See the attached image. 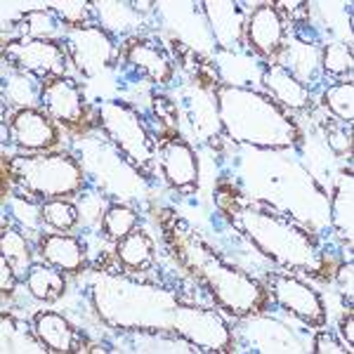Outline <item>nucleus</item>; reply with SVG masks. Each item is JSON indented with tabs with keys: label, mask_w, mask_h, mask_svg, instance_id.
Here are the masks:
<instances>
[{
	"label": "nucleus",
	"mask_w": 354,
	"mask_h": 354,
	"mask_svg": "<svg viewBox=\"0 0 354 354\" xmlns=\"http://www.w3.org/2000/svg\"><path fill=\"white\" fill-rule=\"evenodd\" d=\"M215 208L232 230L283 272L307 274L317 281L333 277L322 239L270 201L250 198L230 182H222L215 189Z\"/></svg>",
	"instance_id": "obj_1"
},
{
	"label": "nucleus",
	"mask_w": 354,
	"mask_h": 354,
	"mask_svg": "<svg viewBox=\"0 0 354 354\" xmlns=\"http://www.w3.org/2000/svg\"><path fill=\"white\" fill-rule=\"evenodd\" d=\"M161 232L168 250L173 253L177 265L189 272L215 305L234 319L260 317L270 310L272 298L265 283L248 274L234 262L222 258L218 250L203 239V234L175 215L173 210H163Z\"/></svg>",
	"instance_id": "obj_2"
},
{
	"label": "nucleus",
	"mask_w": 354,
	"mask_h": 354,
	"mask_svg": "<svg viewBox=\"0 0 354 354\" xmlns=\"http://www.w3.org/2000/svg\"><path fill=\"white\" fill-rule=\"evenodd\" d=\"M201 85L213 100L218 125L227 140L274 151L298 149L302 145V128L293 113L279 106L267 93L232 85L218 73L205 76Z\"/></svg>",
	"instance_id": "obj_3"
},
{
	"label": "nucleus",
	"mask_w": 354,
	"mask_h": 354,
	"mask_svg": "<svg viewBox=\"0 0 354 354\" xmlns=\"http://www.w3.org/2000/svg\"><path fill=\"white\" fill-rule=\"evenodd\" d=\"M97 317L121 333L173 335V312L180 295L173 288L135 279L130 272H100L90 283Z\"/></svg>",
	"instance_id": "obj_4"
},
{
	"label": "nucleus",
	"mask_w": 354,
	"mask_h": 354,
	"mask_svg": "<svg viewBox=\"0 0 354 354\" xmlns=\"http://www.w3.org/2000/svg\"><path fill=\"white\" fill-rule=\"evenodd\" d=\"M3 196L8 198V187L33 201H53V198L81 196L88 175L83 165L71 153H17L3 156Z\"/></svg>",
	"instance_id": "obj_5"
},
{
	"label": "nucleus",
	"mask_w": 354,
	"mask_h": 354,
	"mask_svg": "<svg viewBox=\"0 0 354 354\" xmlns=\"http://www.w3.org/2000/svg\"><path fill=\"white\" fill-rule=\"evenodd\" d=\"M97 128L109 147L135 170L142 180L151 182L158 163V137L151 133L133 104L123 100H104L97 104Z\"/></svg>",
	"instance_id": "obj_6"
},
{
	"label": "nucleus",
	"mask_w": 354,
	"mask_h": 354,
	"mask_svg": "<svg viewBox=\"0 0 354 354\" xmlns=\"http://www.w3.org/2000/svg\"><path fill=\"white\" fill-rule=\"evenodd\" d=\"M173 335L196 347L198 352L230 354L236 350L230 322L218 312L198 305H180L173 312Z\"/></svg>",
	"instance_id": "obj_7"
},
{
	"label": "nucleus",
	"mask_w": 354,
	"mask_h": 354,
	"mask_svg": "<svg viewBox=\"0 0 354 354\" xmlns=\"http://www.w3.org/2000/svg\"><path fill=\"white\" fill-rule=\"evenodd\" d=\"M3 62L17 73H26L38 81L66 76L68 53L62 41L48 38H12L3 45Z\"/></svg>",
	"instance_id": "obj_8"
},
{
	"label": "nucleus",
	"mask_w": 354,
	"mask_h": 354,
	"mask_svg": "<svg viewBox=\"0 0 354 354\" xmlns=\"http://www.w3.org/2000/svg\"><path fill=\"white\" fill-rule=\"evenodd\" d=\"M260 281L265 283L272 302H277L283 312L300 319L305 326H310V328L326 326L328 314H326V305H324L322 293L314 286H310L305 279H300L298 274L265 272V277H262Z\"/></svg>",
	"instance_id": "obj_9"
},
{
	"label": "nucleus",
	"mask_w": 354,
	"mask_h": 354,
	"mask_svg": "<svg viewBox=\"0 0 354 354\" xmlns=\"http://www.w3.org/2000/svg\"><path fill=\"white\" fill-rule=\"evenodd\" d=\"M62 43H64L71 64L85 78H95L102 71H109L118 64V57H121V45L100 24L66 28Z\"/></svg>",
	"instance_id": "obj_10"
},
{
	"label": "nucleus",
	"mask_w": 354,
	"mask_h": 354,
	"mask_svg": "<svg viewBox=\"0 0 354 354\" xmlns=\"http://www.w3.org/2000/svg\"><path fill=\"white\" fill-rule=\"evenodd\" d=\"M245 48L267 64L277 62L286 48V21L279 5L258 3L245 19Z\"/></svg>",
	"instance_id": "obj_11"
},
{
	"label": "nucleus",
	"mask_w": 354,
	"mask_h": 354,
	"mask_svg": "<svg viewBox=\"0 0 354 354\" xmlns=\"http://www.w3.org/2000/svg\"><path fill=\"white\" fill-rule=\"evenodd\" d=\"M8 137L10 145L24 153H45L59 145V128L43 109L24 106L15 109L8 116Z\"/></svg>",
	"instance_id": "obj_12"
},
{
	"label": "nucleus",
	"mask_w": 354,
	"mask_h": 354,
	"mask_svg": "<svg viewBox=\"0 0 354 354\" xmlns=\"http://www.w3.org/2000/svg\"><path fill=\"white\" fill-rule=\"evenodd\" d=\"M118 64L123 68L137 73L140 78H147L149 83L165 88L175 78V62L165 50L151 38L145 36H130L121 45V57Z\"/></svg>",
	"instance_id": "obj_13"
},
{
	"label": "nucleus",
	"mask_w": 354,
	"mask_h": 354,
	"mask_svg": "<svg viewBox=\"0 0 354 354\" xmlns=\"http://www.w3.org/2000/svg\"><path fill=\"white\" fill-rule=\"evenodd\" d=\"M41 109L48 113L57 125L64 128H81L88 118V102H85L81 83L71 76H59L43 81Z\"/></svg>",
	"instance_id": "obj_14"
},
{
	"label": "nucleus",
	"mask_w": 354,
	"mask_h": 354,
	"mask_svg": "<svg viewBox=\"0 0 354 354\" xmlns=\"http://www.w3.org/2000/svg\"><path fill=\"white\" fill-rule=\"evenodd\" d=\"M158 168L170 189L180 194H194L198 189V156L185 137H163L158 145Z\"/></svg>",
	"instance_id": "obj_15"
},
{
	"label": "nucleus",
	"mask_w": 354,
	"mask_h": 354,
	"mask_svg": "<svg viewBox=\"0 0 354 354\" xmlns=\"http://www.w3.org/2000/svg\"><path fill=\"white\" fill-rule=\"evenodd\" d=\"M205 17H208L210 31L215 43L222 50H239L245 45V19L248 12L241 3L232 0H218V3H203Z\"/></svg>",
	"instance_id": "obj_16"
},
{
	"label": "nucleus",
	"mask_w": 354,
	"mask_h": 354,
	"mask_svg": "<svg viewBox=\"0 0 354 354\" xmlns=\"http://www.w3.org/2000/svg\"><path fill=\"white\" fill-rule=\"evenodd\" d=\"M31 330L38 340L45 345L48 352H83L88 350L85 338L76 330L64 314H57L53 310H38L31 317Z\"/></svg>",
	"instance_id": "obj_17"
},
{
	"label": "nucleus",
	"mask_w": 354,
	"mask_h": 354,
	"mask_svg": "<svg viewBox=\"0 0 354 354\" xmlns=\"http://www.w3.org/2000/svg\"><path fill=\"white\" fill-rule=\"evenodd\" d=\"M38 253L64 274H81L88 270V250L85 243L73 234H41L38 236Z\"/></svg>",
	"instance_id": "obj_18"
},
{
	"label": "nucleus",
	"mask_w": 354,
	"mask_h": 354,
	"mask_svg": "<svg viewBox=\"0 0 354 354\" xmlns=\"http://www.w3.org/2000/svg\"><path fill=\"white\" fill-rule=\"evenodd\" d=\"M262 85L267 95L286 111H307L312 106V90H307L279 62L262 66Z\"/></svg>",
	"instance_id": "obj_19"
},
{
	"label": "nucleus",
	"mask_w": 354,
	"mask_h": 354,
	"mask_svg": "<svg viewBox=\"0 0 354 354\" xmlns=\"http://www.w3.org/2000/svg\"><path fill=\"white\" fill-rule=\"evenodd\" d=\"M330 227L338 234L340 241L352 248L354 241V177L352 170H345L335 182L330 196Z\"/></svg>",
	"instance_id": "obj_20"
},
{
	"label": "nucleus",
	"mask_w": 354,
	"mask_h": 354,
	"mask_svg": "<svg viewBox=\"0 0 354 354\" xmlns=\"http://www.w3.org/2000/svg\"><path fill=\"white\" fill-rule=\"evenodd\" d=\"M116 258L123 270L130 274L149 272L156 260V243L142 227H135L128 236L116 241Z\"/></svg>",
	"instance_id": "obj_21"
},
{
	"label": "nucleus",
	"mask_w": 354,
	"mask_h": 354,
	"mask_svg": "<svg viewBox=\"0 0 354 354\" xmlns=\"http://www.w3.org/2000/svg\"><path fill=\"white\" fill-rule=\"evenodd\" d=\"M283 53H286V64L281 66L288 73H293L307 90H312L319 81V73H322V50L314 48L312 43L295 38L293 45L283 48Z\"/></svg>",
	"instance_id": "obj_22"
},
{
	"label": "nucleus",
	"mask_w": 354,
	"mask_h": 354,
	"mask_svg": "<svg viewBox=\"0 0 354 354\" xmlns=\"http://www.w3.org/2000/svg\"><path fill=\"white\" fill-rule=\"evenodd\" d=\"M26 288L28 293L41 302H57L66 290V277L50 262H33L26 272Z\"/></svg>",
	"instance_id": "obj_23"
},
{
	"label": "nucleus",
	"mask_w": 354,
	"mask_h": 354,
	"mask_svg": "<svg viewBox=\"0 0 354 354\" xmlns=\"http://www.w3.org/2000/svg\"><path fill=\"white\" fill-rule=\"evenodd\" d=\"M19 31L17 38H48V41H62L64 38V24L55 17L50 8L41 10H26L15 24Z\"/></svg>",
	"instance_id": "obj_24"
},
{
	"label": "nucleus",
	"mask_w": 354,
	"mask_h": 354,
	"mask_svg": "<svg viewBox=\"0 0 354 354\" xmlns=\"http://www.w3.org/2000/svg\"><path fill=\"white\" fill-rule=\"evenodd\" d=\"M3 258L10 262V267L17 272V277L26 279L28 267L33 265V250L31 243L19 230L3 227Z\"/></svg>",
	"instance_id": "obj_25"
},
{
	"label": "nucleus",
	"mask_w": 354,
	"mask_h": 354,
	"mask_svg": "<svg viewBox=\"0 0 354 354\" xmlns=\"http://www.w3.org/2000/svg\"><path fill=\"white\" fill-rule=\"evenodd\" d=\"M100 225H102V232H104V239L116 243V241H121L123 236H128L135 227H140V215L125 203H109Z\"/></svg>",
	"instance_id": "obj_26"
},
{
	"label": "nucleus",
	"mask_w": 354,
	"mask_h": 354,
	"mask_svg": "<svg viewBox=\"0 0 354 354\" xmlns=\"http://www.w3.org/2000/svg\"><path fill=\"white\" fill-rule=\"evenodd\" d=\"M0 322H3V347H0L3 354H8V352H48L41 340L31 338L26 324L17 322L15 317H10V314H5V312H3V317H0Z\"/></svg>",
	"instance_id": "obj_27"
},
{
	"label": "nucleus",
	"mask_w": 354,
	"mask_h": 354,
	"mask_svg": "<svg viewBox=\"0 0 354 354\" xmlns=\"http://www.w3.org/2000/svg\"><path fill=\"white\" fill-rule=\"evenodd\" d=\"M322 104L338 118L340 123L352 125L354 121V85L352 81H338L324 90Z\"/></svg>",
	"instance_id": "obj_28"
},
{
	"label": "nucleus",
	"mask_w": 354,
	"mask_h": 354,
	"mask_svg": "<svg viewBox=\"0 0 354 354\" xmlns=\"http://www.w3.org/2000/svg\"><path fill=\"white\" fill-rule=\"evenodd\" d=\"M41 90H43V81L33 76H26V73H17L10 78V83L5 85L3 97L10 100L12 104H17L19 109L24 106H36L41 104Z\"/></svg>",
	"instance_id": "obj_29"
},
{
	"label": "nucleus",
	"mask_w": 354,
	"mask_h": 354,
	"mask_svg": "<svg viewBox=\"0 0 354 354\" xmlns=\"http://www.w3.org/2000/svg\"><path fill=\"white\" fill-rule=\"evenodd\" d=\"M57 19L64 24V28H83L95 24V8L88 0H57V3H48Z\"/></svg>",
	"instance_id": "obj_30"
},
{
	"label": "nucleus",
	"mask_w": 354,
	"mask_h": 354,
	"mask_svg": "<svg viewBox=\"0 0 354 354\" xmlns=\"http://www.w3.org/2000/svg\"><path fill=\"white\" fill-rule=\"evenodd\" d=\"M41 215L43 222L48 227H53L57 232H71L73 227L81 220V213L71 201L66 198H53V201H43L41 203Z\"/></svg>",
	"instance_id": "obj_31"
},
{
	"label": "nucleus",
	"mask_w": 354,
	"mask_h": 354,
	"mask_svg": "<svg viewBox=\"0 0 354 354\" xmlns=\"http://www.w3.org/2000/svg\"><path fill=\"white\" fill-rule=\"evenodd\" d=\"M352 48L345 43H328L322 48V71L333 78H350L352 76Z\"/></svg>",
	"instance_id": "obj_32"
},
{
	"label": "nucleus",
	"mask_w": 354,
	"mask_h": 354,
	"mask_svg": "<svg viewBox=\"0 0 354 354\" xmlns=\"http://www.w3.org/2000/svg\"><path fill=\"white\" fill-rule=\"evenodd\" d=\"M5 210H10L12 220H17L21 227H26V230H31V232H38V227H41V222H43L41 203L28 196H21V194H10V196L5 198Z\"/></svg>",
	"instance_id": "obj_33"
},
{
	"label": "nucleus",
	"mask_w": 354,
	"mask_h": 354,
	"mask_svg": "<svg viewBox=\"0 0 354 354\" xmlns=\"http://www.w3.org/2000/svg\"><path fill=\"white\" fill-rule=\"evenodd\" d=\"M151 109L156 123H161L168 128V137L177 135V106L170 102V97H165L163 93L153 90L151 93Z\"/></svg>",
	"instance_id": "obj_34"
},
{
	"label": "nucleus",
	"mask_w": 354,
	"mask_h": 354,
	"mask_svg": "<svg viewBox=\"0 0 354 354\" xmlns=\"http://www.w3.org/2000/svg\"><path fill=\"white\" fill-rule=\"evenodd\" d=\"M312 352L314 354H352L350 347L342 345L333 335V330H328V328L317 330V335H314V340H312Z\"/></svg>",
	"instance_id": "obj_35"
},
{
	"label": "nucleus",
	"mask_w": 354,
	"mask_h": 354,
	"mask_svg": "<svg viewBox=\"0 0 354 354\" xmlns=\"http://www.w3.org/2000/svg\"><path fill=\"white\" fill-rule=\"evenodd\" d=\"M333 279H335V283H338V288H340V293H342V298H345V302H347V305H352L354 262H352V260H347L345 265H340L338 270L333 272Z\"/></svg>",
	"instance_id": "obj_36"
},
{
	"label": "nucleus",
	"mask_w": 354,
	"mask_h": 354,
	"mask_svg": "<svg viewBox=\"0 0 354 354\" xmlns=\"http://www.w3.org/2000/svg\"><path fill=\"white\" fill-rule=\"evenodd\" d=\"M17 288V272L10 267V262L0 258V290L3 295H12Z\"/></svg>",
	"instance_id": "obj_37"
},
{
	"label": "nucleus",
	"mask_w": 354,
	"mask_h": 354,
	"mask_svg": "<svg viewBox=\"0 0 354 354\" xmlns=\"http://www.w3.org/2000/svg\"><path fill=\"white\" fill-rule=\"evenodd\" d=\"M340 335H342V342H345V345L350 347V352H352V345H354V314H352V310H347V314L342 317Z\"/></svg>",
	"instance_id": "obj_38"
}]
</instances>
